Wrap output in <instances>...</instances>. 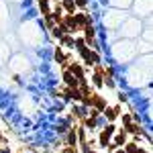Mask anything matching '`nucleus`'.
Masks as SVG:
<instances>
[{
  "mask_svg": "<svg viewBox=\"0 0 153 153\" xmlns=\"http://www.w3.org/2000/svg\"><path fill=\"white\" fill-rule=\"evenodd\" d=\"M92 104H94L96 110H104V108H106L104 98H102V96H98V94H92Z\"/></svg>",
  "mask_w": 153,
  "mask_h": 153,
  "instance_id": "nucleus-4",
  "label": "nucleus"
},
{
  "mask_svg": "<svg viewBox=\"0 0 153 153\" xmlns=\"http://www.w3.org/2000/svg\"><path fill=\"white\" fill-rule=\"evenodd\" d=\"M63 82L68 84V88H78V86H80V82L71 76L70 71H63Z\"/></svg>",
  "mask_w": 153,
  "mask_h": 153,
  "instance_id": "nucleus-2",
  "label": "nucleus"
},
{
  "mask_svg": "<svg viewBox=\"0 0 153 153\" xmlns=\"http://www.w3.org/2000/svg\"><path fill=\"white\" fill-rule=\"evenodd\" d=\"M63 25H65L68 29H80V27H78V21H76V16H74V14L63 16Z\"/></svg>",
  "mask_w": 153,
  "mask_h": 153,
  "instance_id": "nucleus-7",
  "label": "nucleus"
},
{
  "mask_svg": "<svg viewBox=\"0 0 153 153\" xmlns=\"http://www.w3.org/2000/svg\"><path fill=\"white\" fill-rule=\"evenodd\" d=\"M65 96H68L70 100H76V102L82 100V92H80L78 88H68V90H65Z\"/></svg>",
  "mask_w": 153,
  "mask_h": 153,
  "instance_id": "nucleus-3",
  "label": "nucleus"
},
{
  "mask_svg": "<svg viewBox=\"0 0 153 153\" xmlns=\"http://www.w3.org/2000/svg\"><path fill=\"white\" fill-rule=\"evenodd\" d=\"M106 131H108V133L112 135V133H114V125H108V127H106Z\"/></svg>",
  "mask_w": 153,
  "mask_h": 153,
  "instance_id": "nucleus-21",
  "label": "nucleus"
},
{
  "mask_svg": "<svg viewBox=\"0 0 153 153\" xmlns=\"http://www.w3.org/2000/svg\"><path fill=\"white\" fill-rule=\"evenodd\" d=\"M123 123H125V125H127V123H131V117H129V114H125V117H123Z\"/></svg>",
  "mask_w": 153,
  "mask_h": 153,
  "instance_id": "nucleus-22",
  "label": "nucleus"
},
{
  "mask_svg": "<svg viewBox=\"0 0 153 153\" xmlns=\"http://www.w3.org/2000/svg\"><path fill=\"white\" fill-rule=\"evenodd\" d=\"M63 153H74V149H71V147H70V149H65V151H63Z\"/></svg>",
  "mask_w": 153,
  "mask_h": 153,
  "instance_id": "nucleus-24",
  "label": "nucleus"
},
{
  "mask_svg": "<svg viewBox=\"0 0 153 153\" xmlns=\"http://www.w3.org/2000/svg\"><path fill=\"white\" fill-rule=\"evenodd\" d=\"M114 153H125V151H123V149H118V151H114Z\"/></svg>",
  "mask_w": 153,
  "mask_h": 153,
  "instance_id": "nucleus-26",
  "label": "nucleus"
},
{
  "mask_svg": "<svg viewBox=\"0 0 153 153\" xmlns=\"http://www.w3.org/2000/svg\"><path fill=\"white\" fill-rule=\"evenodd\" d=\"M125 129L129 131V133H135V135H137V133H141L139 125H135V123H127V125H125Z\"/></svg>",
  "mask_w": 153,
  "mask_h": 153,
  "instance_id": "nucleus-12",
  "label": "nucleus"
},
{
  "mask_svg": "<svg viewBox=\"0 0 153 153\" xmlns=\"http://www.w3.org/2000/svg\"><path fill=\"white\" fill-rule=\"evenodd\" d=\"M49 16H53V19H55V23H61V21H63V14H61V8H57V10L53 12V14H49Z\"/></svg>",
  "mask_w": 153,
  "mask_h": 153,
  "instance_id": "nucleus-14",
  "label": "nucleus"
},
{
  "mask_svg": "<svg viewBox=\"0 0 153 153\" xmlns=\"http://www.w3.org/2000/svg\"><path fill=\"white\" fill-rule=\"evenodd\" d=\"M84 123H86V127H88V129H94V127H96V117H90V118H86Z\"/></svg>",
  "mask_w": 153,
  "mask_h": 153,
  "instance_id": "nucleus-16",
  "label": "nucleus"
},
{
  "mask_svg": "<svg viewBox=\"0 0 153 153\" xmlns=\"http://www.w3.org/2000/svg\"><path fill=\"white\" fill-rule=\"evenodd\" d=\"M61 4H63V8L68 10V14H74V12H76V2H74V0H63Z\"/></svg>",
  "mask_w": 153,
  "mask_h": 153,
  "instance_id": "nucleus-9",
  "label": "nucleus"
},
{
  "mask_svg": "<svg viewBox=\"0 0 153 153\" xmlns=\"http://www.w3.org/2000/svg\"><path fill=\"white\" fill-rule=\"evenodd\" d=\"M76 141H78V135H76V131H70V135H68V143H70L71 147L76 145Z\"/></svg>",
  "mask_w": 153,
  "mask_h": 153,
  "instance_id": "nucleus-13",
  "label": "nucleus"
},
{
  "mask_svg": "<svg viewBox=\"0 0 153 153\" xmlns=\"http://www.w3.org/2000/svg\"><path fill=\"white\" fill-rule=\"evenodd\" d=\"M120 114V106H114V108H104V117L108 120H114V118Z\"/></svg>",
  "mask_w": 153,
  "mask_h": 153,
  "instance_id": "nucleus-5",
  "label": "nucleus"
},
{
  "mask_svg": "<svg viewBox=\"0 0 153 153\" xmlns=\"http://www.w3.org/2000/svg\"><path fill=\"white\" fill-rule=\"evenodd\" d=\"M68 71H70L78 82H86V80H84V70H82V65H80V63H71Z\"/></svg>",
  "mask_w": 153,
  "mask_h": 153,
  "instance_id": "nucleus-1",
  "label": "nucleus"
},
{
  "mask_svg": "<svg viewBox=\"0 0 153 153\" xmlns=\"http://www.w3.org/2000/svg\"><path fill=\"white\" fill-rule=\"evenodd\" d=\"M125 151H127V153H135V151H137V145H135V143H129Z\"/></svg>",
  "mask_w": 153,
  "mask_h": 153,
  "instance_id": "nucleus-18",
  "label": "nucleus"
},
{
  "mask_svg": "<svg viewBox=\"0 0 153 153\" xmlns=\"http://www.w3.org/2000/svg\"><path fill=\"white\" fill-rule=\"evenodd\" d=\"M63 59H65V55H63V51H61V49H55V61H59V63H61Z\"/></svg>",
  "mask_w": 153,
  "mask_h": 153,
  "instance_id": "nucleus-17",
  "label": "nucleus"
},
{
  "mask_svg": "<svg viewBox=\"0 0 153 153\" xmlns=\"http://www.w3.org/2000/svg\"><path fill=\"white\" fill-rule=\"evenodd\" d=\"M102 84H104V82H102V74H100V70H98L94 74V86H98V88H100Z\"/></svg>",
  "mask_w": 153,
  "mask_h": 153,
  "instance_id": "nucleus-15",
  "label": "nucleus"
},
{
  "mask_svg": "<svg viewBox=\"0 0 153 153\" xmlns=\"http://www.w3.org/2000/svg\"><path fill=\"white\" fill-rule=\"evenodd\" d=\"M123 143H125V135H118L114 139V145H123Z\"/></svg>",
  "mask_w": 153,
  "mask_h": 153,
  "instance_id": "nucleus-20",
  "label": "nucleus"
},
{
  "mask_svg": "<svg viewBox=\"0 0 153 153\" xmlns=\"http://www.w3.org/2000/svg\"><path fill=\"white\" fill-rule=\"evenodd\" d=\"M74 16H76V21H78V27H86V25H92L90 16H88V14H84V12H80V14H74Z\"/></svg>",
  "mask_w": 153,
  "mask_h": 153,
  "instance_id": "nucleus-6",
  "label": "nucleus"
},
{
  "mask_svg": "<svg viewBox=\"0 0 153 153\" xmlns=\"http://www.w3.org/2000/svg\"><path fill=\"white\" fill-rule=\"evenodd\" d=\"M108 141H110V133L104 129L102 133H100V145H102V147H106V145H108Z\"/></svg>",
  "mask_w": 153,
  "mask_h": 153,
  "instance_id": "nucleus-11",
  "label": "nucleus"
},
{
  "mask_svg": "<svg viewBox=\"0 0 153 153\" xmlns=\"http://www.w3.org/2000/svg\"><path fill=\"white\" fill-rule=\"evenodd\" d=\"M39 8L43 10V14H45V16H49V14H51V10H49V0H39Z\"/></svg>",
  "mask_w": 153,
  "mask_h": 153,
  "instance_id": "nucleus-10",
  "label": "nucleus"
},
{
  "mask_svg": "<svg viewBox=\"0 0 153 153\" xmlns=\"http://www.w3.org/2000/svg\"><path fill=\"white\" fill-rule=\"evenodd\" d=\"M135 153H145V151H143V149H137V151H135Z\"/></svg>",
  "mask_w": 153,
  "mask_h": 153,
  "instance_id": "nucleus-25",
  "label": "nucleus"
},
{
  "mask_svg": "<svg viewBox=\"0 0 153 153\" xmlns=\"http://www.w3.org/2000/svg\"><path fill=\"white\" fill-rule=\"evenodd\" d=\"M84 31H86V41L88 43H94V27L92 25H86Z\"/></svg>",
  "mask_w": 153,
  "mask_h": 153,
  "instance_id": "nucleus-8",
  "label": "nucleus"
},
{
  "mask_svg": "<svg viewBox=\"0 0 153 153\" xmlns=\"http://www.w3.org/2000/svg\"><path fill=\"white\" fill-rule=\"evenodd\" d=\"M61 41H63L65 45H70V47L74 45V39H71V37H65V35H63V37H61Z\"/></svg>",
  "mask_w": 153,
  "mask_h": 153,
  "instance_id": "nucleus-19",
  "label": "nucleus"
},
{
  "mask_svg": "<svg viewBox=\"0 0 153 153\" xmlns=\"http://www.w3.org/2000/svg\"><path fill=\"white\" fill-rule=\"evenodd\" d=\"M76 4H80V6H86V0H74Z\"/></svg>",
  "mask_w": 153,
  "mask_h": 153,
  "instance_id": "nucleus-23",
  "label": "nucleus"
}]
</instances>
